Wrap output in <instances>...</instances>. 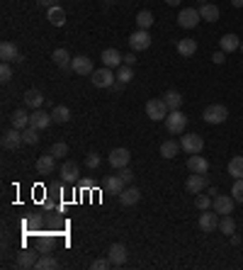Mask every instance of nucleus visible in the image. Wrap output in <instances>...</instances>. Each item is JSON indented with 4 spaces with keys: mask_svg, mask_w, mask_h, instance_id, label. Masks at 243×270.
Returning a JSON list of instances; mask_svg holds the SVG:
<instances>
[{
    "mask_svg": "<svg viewBox=\"0 0 243 270\" xmlns=\"http://www.w3.org/2000/svg\"><path fill=\"white\" fill-rule=\"evenodd\" d=\"M185 127H188V117H185V112H180V110H170V112H168V117H165V129H168V134H183V132H185Z\"/></svg>",
    "mask_w": 243,
    "mask_h": 270,
    "instance_id": "1",
    "label": "nucleus"
},
{
    "mask_svg": "<svg viewBox=\"0 0 243 270\" xmlns=\"http://www.w3.org/2000/svg\"><path fill=\"white\" fill-rule=\"evenodd\" d=\"M90 81H93L95 88H112L114 83H117V73L112 71V68H97L93 71V76H90Z\"/></svg>",
    "mask_w": 243,
    "mask_h": 270,
    "instance_id": "2",
    "label": "nucleus"
},
{
    "mask_svg": "<svg viewBox=\"0 0 243 270\" xmlns=\"http://www.w3.org/2000/svg\"><path fill=\"white\" fill-rule=\"evenodd\" d=\"M202 120L207 124H224V122L229 120V110L224 107V105H209L202 112Z\"/></svg>",
    "mask_w": 243,
    "mask_h": 270,
    "instance_id": "3",
    "label": "nucleus"
},
{
    "mask_svg": "<svg viewBox=\"0 0 243 270\" xmlns=\"http://www.w3.org/2000/svg\"><path fill=\"white\" fill-rule=\"evenodd\" d=\"M200 20H202V15H200V10H195V8H185V10H180V15H177V25L183 29H195L200 25Z\"/></svg>",
    "mask_w": 243,
    "mask_h": 270,
    "instance_id": "4",
    "label": "nucleus"
},
{
    "mask_svg": "<svg viewBox=\"0 0 243 270\" xmlns=\"http://www.w3.org/2000/svg\"><path fill=\"white\" fill-rule=\"evenodd\" d=\"M129 46H132V51H146V49L151 46L149 29H136V32H132V37H129Z\"/></svg>",
    "mask_w": 243,
    "mask_h": 270,
    "instance_id": "5",
    "label": "nucleus"
},
{
    "mask_svg": "<svg viewBox=\"0 0 243 270\" xmlns=\"http://www.w3.org/2000/svg\"><path fill=\"white\" fill-rule=\"evenodd\" d=\"M0 144H3V149H8V151H15V149H20L22 144H25V139H22V129H8L5 134H3V139H0Z\"/></svg>",
    "mask_w": 243,
    "mask_h": 270,
    "instance_id": "6",
    "label": "nucleus"
},
{
    "mask_svg": "<svg viewBox=\"0 0 243 270\" xmlns=\"http://www.w3.org/2000/svg\"><path fill=\"white\" fill-rule=\"evenodd\" d=\"M180 146H183V151L185 153H202L204 149V139L200 134H185L183 139H180Z\"/></svg>",
    "mask_w": 243,
    "mask_h": 270,
    "instance_id": "7",
    "label": "nucleus"
},
{
    "mask_svg": "<svg viewBox=\"0 0 243 270\" xmlns=\"http://www.w3.org/2000/svg\"><path fill=\"white\" fill-rule=\"evenodd\" d=\"M168 105H165V100H149L146 102V115H149L153 122H161L168 117Z\"/></svg>",
    "mask_w": 243,
    "mask_h": 270,
    "instance_id": "8",
    "label": "nucleus"
},
{
    "mask_svg": "<svg viewBox=\"0 0 243 270\" xmlns=\"http://www.w3.org/2000/svg\"><path fill=\"white\" fill-rule=\"evenodd\" d=\"M107 161L114 171H119V168H124V166H129L132 153H129V149H112L109 151V156H107Z\"/></svg>",
    "mask_w": 243,
    "mask_h": 270,
    "instance_id": "9",
    "label": "nucleus"
},
{
    "mask_svg": "<svg viewBox=\"0 0 243 270\" xmlns=\"http://www.w3.org/2000/svg\"><path fill=\"white\" fill-rule=\"evenodd\" d=\"M233 204H236V200H233V195H216L214 197V202H212V207H214V212L219 217H224V214H231L233 212Z\"/></svg>",
    "mask_w": 243,
    "mask_h": 270,
    "instance_id": "10",
    "label": "nucleus"
},
{
    "mask_svg": "<svg viewBox=\"0 0 243 270\" xmlns=\"http://www.w3.org/2000/svg\"><path fill=\"white\" fill-rule=\"evenodd\" d=\"M71 68H73V73H78V76H93V61L88 59V56H73V61H71Z\"/></svg>",
    "mask_w": 243,
    "mask_h": 270,
    "instance_id": "11",
    "label": "nucleus"
},
{
    "mask_svg": "<svg viewBox=\"0 0 243 270\" xmlns=\"http://www.w3.org/2000/svg\"><path fill=\"white\" fill-rule=\"evenodd\" d=\"M100 61H102V66L117 71V68L124 64V56H122L117 49H105V51H102V56H100Z\"/></svg>",
    "mask_w": 243,
    "mask_h": 270,
    "instance_id": "12",
    "label": "nucleus"
},
{
    "mask_svg": "<svg viewBox=\"0 0 243 270\" xmlns=\"http://www.w3.org/2000/svg\"><path fill=\"white\" fill-rule=\"evenodd\" d=\"M139 200H141V190L134 188V185H127L119 192V202L124 207H134V204H139Z\"/></svg>",
    "mask_w": 243,
    "mask_h": 270,
    "instance_id": "13",
    "label": "nucleus"
},
{
    "mask_svg": "<svg viewBox=\"0 0 243 270\" xmlns=\"http://www.w3.org/2000/svg\"><path fill=\"white\" fill-rule=\"evenodd\" d=\"M51 115H46L44 110H32V115H29V127H34V129H46L49 124H51Z\"/></svg>",
    "mask_w": 243,
    "mask_h": 270,
    "instance_id": "14",
    "label": "nucleus"
},
{
    "mask_svg": "<svg viewBox=\"0 0 243 270\" xmlns=\"http://www.w3.org/2000/svg\"><path fill=\"white\" fill-rule=\"evenodd\" d=\"M107 258L112 265H124L127 263V246L124 243H112L107 251Z\"/></svg>",
    "mask_w": 243,
    "mask_h": 270,
    "instance_id": "15",
    "label": "nucleus"
},
{
    "mask_svg": "<svg viewBox=\"0 0 243 270\" xmlns=\"http://www.w3.org/2000/svg\"><path fill=\"white\" fill-rule=\"evenodd\" d=\"M188 168H190V173H202V176H207V173H209V161H207L204 156H200V153H192L188 158Z\"/></svg>",
    "mask_w": 243,
    "mask_h": 270,
    "instance_id": "16",
    "label": "nucleus"
},
{
    "mask_svg": "<svg viewBox=\"0 0 243 270\" xmlns=\"http://www.w3.org/2000/svg\"><path fill=\"white\" fill-rule=\"evenodd\" d=\"M204 188H207V176H202V173H192V176L185 180V190L192 192V195H200Z\"/></svg>",
    "mask_w": 243,
    "mask_h": 270,
    "instance_id": "17",
    "label": "nucleus"
},
{
    "mask_svg": "<svg viewBox=\"0 0 243 270\" xmlns=\"http://www.w3.org/2000/svg\"><path fill=\"white\" fill-rule=\"evenodd\" d=\"M200 229H202L204 234H212L214 229H219V214L204 209V214H200Z\"/></svg>",
    "mask_w": 243,
    "mask_h": 270,
    "instance_id": "18",
    "label": "nucleus"
},
{
    "mask_svg": "<svg viewBox=\"0 0 243 270\" xmlns=\"http://www.w3.org/2000/svg\"><path fill=\"white\" fill-rule=\"evenodd\" d=\"M34 168H37V173H39V176H51V173H54V168H56V158L51 156V153L39 156L37 163H34Z\"/></svg>",
    "mask_w": 243,
    "mask_h": 270,
    "instance_id": "19",
    "label": "nucleus"
},
{
    "mask_svg": "<svg viewBox=\"0 0 243 270\" xmlns=\"http://www.w3.org/2000/svg\"><path fill=\"white\" fill-rule=\"evenodd\" d=\"M78 176H81L78 163L76 161H64V166H61V178H64V183H76Z\"/></svg>",
    "mask_w": 243,
    "mask_h": 270,
    "instance_id": "20",
    "label": "nucleus"
},
{
    "mask_svg": "<svg viewBox=\"0 0 243 270\" xmlns=\"http://www.w3.org/2000/svg\"><path fill=\"white\" fill-rule=\"evenodd\" d=\"M0 59L3 61H20V51L13 41H3L0 44Z\"/></svg>",
    "mask_w": 243,
    "mask_h": 270,
    "instance_id": "21",
    "label": "nucleus"
},
{
    "mask_svg": "<svg viewBox=\"0 0 243 270\" xmlns=\"http://www.w3.org/2000/svg\"><path fill=\"white\" fill-rule=\"evenodd\" d=\"M22 100H25V105H27L29 110H39L41 102H44V95H41V90H34V88H32V90H27V93H25V97H22Z\"/></svg>",
    "mask_w": 243,
    "mask_h": 270,
    "instance_id": "22",
    "label": "nucleus"
},
{
    "mask_svg": "<svg viewBox=\"0 0 243 270\" xmlns=\"http://www.w3.org/2000/svg\"><path fill=\"white\" fill-rule=\"evenodd\" d=\"M46 20H49L54 27H61V25L66 22V10H64V8H58V5H51V8H49V15H46Z\"/></svg>",
    "mask_w": 243,
    "mask_h": 270,
    "instance_id": "23",
    "label": "nucleus"
},
{
    "mask_svg": "<svg viewBox=\"0 0 243 270\" xmlns=\"http://www.w3.org/2000/svg\"><path fill=\"white\" fill-rule=\"evenodd\" d=\"M177 54L185 56V59L195 56V54H197V41H195V39H180V41H177Z\"/></svg>",
    "mask_w": 243,
    "mask_h": 270,
    "instance_id": "24",
    "label": "nucleus"
},
{
    "mask_svg": "<svg viewBox=\"0 0 243 270\" xmlns=\"http://www.w3.org/2000/svg\"><path fill=\"white\" fill-rule=\"evenodd\" d=\"M219 44H221V51H226V54L236 51V49H241V39H238L236 34H224Z\"/></svg>",
    "mask_w": 243,
    "mask_h": 270,
    "instance_id": "25",
    "label": "nucleus"
},
{
    "mask_svg": "<svg viewBox=\"0 0 243 270\" xmlns=\"http://www.w3.org/2000/svg\"><path fill=\"white\" fill-rule=\"evenodd\" d=\"M10 122H13L15 129H27L29 127V115L25 110H15L13 115H10Z\"/></svg>",
    "mask_w": 243,
    "mask_h": 270,
    "instance_id": "26",
    "label": "nucleus"
},
{
    "mask_svg": "<svg viewBox=\"0 0 243 270\" xmlns=\"http://www.w3.org/2000/svg\"><path fill=\"white\" fill-rule=\"evenodd\" d=\"M37 253L34 251H22L20 256H17V268H34L37 265Z\"/></svg>",
    "mask_w": 243,
    "mask_h": 270,
    "instance_id": "27",
    "label": "nucleus"
},
{
    "mask_svg": "<svg viewBox=\"0 0 243 270\" xmlns=\"http://www.w3.org/2000/svg\"><path fill=\"white\" fill-rule=\"evenodd\" d=\"M51 120H54V124H66V122L71 120V110H68L66 105H56V107L51 110Z\"/></svg>",
    "mask_w": 243,
    "mask_h": 270,
    "instance_id": "28",
    "label": "nucleus"
},
{
    "mask_svg": "<svg viewBox=\"0 0 243 270\" xmlns=\"http://www.w3.org/2000/svg\"><path fill=\"white\" fill-rule=\"evenodd\" d=\"M200 15H202V20H207V22H216V20H219V8L212 5V3H204V5H200Z\"/></svg>",
    "mask_w": 243,
    "mask_h": 270,
    "instance_id": "29",
    "label": "nucleus"
},
{
    "mask_svg": "<svg viewBox=\"0 0 243 270\" xmlns=\"http://www.w3.org/2000/svg\"><path fill=\"white\" fill-rule=\"evenodd\" d=\"M163 100H165L168 110H180L183 107V95L177 93V90H168V93L163 95Z\"/></svg>",
    "mask_w": 243,
    "mask_h": 270,
    "instance_id": "30",
    "label": "nucleus"
},
{
    "mask_svg": "<svg viewBox=\"0 0 243 270\" xmlns=\"http://www.w3.org/2000/svg\"><path fill=\"white\" fill-rule=\"evenodd\" d=\"M180 149H183V146H180L177 141H170V139H168V141H163L161 144V156L163 158H175Z\"/></svg>",
    "mask_w": 243,
    "mask_h": 270,
    "instance_id": "31",
    "label": "nucleus"
},
{
    "mask_svg": "<svg viewBox=\"0 0 243 270\" xmlns=\"http://www.w3.org/2000/svg\"><path fill=\"white\" fill-rule=\"evenodd\" d=\"M105 188H107L109 192H112V195H119L122 190L127 188V183H124V180H122L119 176H109L107 180H105Z\"/></svg>",
    "mask_w": 243,
    "mask_h": 270,
    "instance_id": "32",
    "label": "nucleus"
},
{
    "mask_svg": "<svg viewBox=\"0 0 243 270\" xmlns=\"http://www.w3.org/2000/svg\"><path fill=\"white\" fill-rule=\"evenodd\" d=\"M51 59H54V64H56L58 68H71V61H73V59H71V54H68L66 49H56Z\"/></svg>",
    "mask_w": 243,
    "mask_h": 270,
    "instance_id": "33",
    "label": "nucleus"
},
{
    "mask_svg": "<svg viewBox=\"0 0 243 270\" xmlns=\"http://www.w3.org/2000/svg\"><path fill=\"white\" fill-rule=\"evenodd\" d=\"M219 231H221V234H226V236L236 234V222H233V217L231 214L221 217V219H219Z\"/></svg>",
    "mask_w": 243,
    "mask_h": 270,
    "instance_id": "34",
    "label": "nucleus"
},
{
    "mask_svg": "<svg viewBox=\"0 0 243 270\" xmlns=\"http://www.w3.org/2000/svg\"><path fill=\"white\" fill-rule=\"evenodd\" d=\"M114 73H117V81L127 85V83H132V78H134V66H127V64H122V66L117 68Z\"/></svg>",
    "mask_w": 243,
    "mask_h": 270,
    "instance_id": "35",
    "label": "nucleus"
},
{
    "mask_svg": "<svg viewBox=\"0 0 243 270\" xmlns=\"http://www.w3.org/2000/svg\"><path fill=\"white\" fill-rule=\"evenodd\" d=\"M229 176L243 178V156H233L229 161Z\"/></svg>",
    "mask_w": 243,
    "mask_h": 270,
    "instance_id": "36",
    "label": "nucleus"
},
{
    "mask_svg": "<svg viewBox=\"0 0 243 270\" xmlns=\"http://www.w3.org/2000/svg\"><path fill=\"white\" fill-rule=\"evenodd\" d=\"M136 25H139V29H151V25H153V13L141 10V13L136 15Z\"/></svg>",
    "mask_w": 243,
    "mask_h": 270,
    "instance_id": "37",
    "label": "nucleus"
},
{
    "mask_svg": "<svg viewBox=\"0 0 243 270\" xmlns=\"http://www.w3.org/2000/svg\"><path fill=\"white\" fill-rule=\"evenodd\" d=\"M22 139H25V144H29V146H37V144H39V129H34V127L22 129Z\"/></svg>",
    "mask_w": 243,
    "mask_h": 270,
    "instance_id": "38",
    "label": "nucleus"
},
{
    "mask_svg": "<svg viewBox=\"0 0 243 270\" xmlns=\"http://www.w3.org/2000/svg\"><path fill=\"white\" fill-rule=\"evenodd\" d=\"M37 270H51V268H58V260H56L54 256H41L39 260H37V265H34Z\"/></svg>",
    "mask_w": 243,
    "mask_h": 270,
    "instance_id": "39",
    "label": "nucleus"
},
{
    "mask_svg": "<svg viewBox=\"0 0 243 270\" xmlns=\"http://www.w3.org/2000/svg\"><path fill=\"white\" fill-rule=\"evenodd\" d=\"M231 195H233L236 202H243V178H236V183L231 188Z\"/></svg>",
    "mask_w": 243,
    "mask_h": 270,
    "instance_id": "40",
    "label": "nucleus"
},
{
    "mask_svg": "<svg viewBox=\"0 0 243 270\" xmlns=\"http://www.w3.org/2000/svg\"><path fill=\"white\" fill-rule=\"evenodd\" d=\"M49 153H51L54 158H64V156L68 153V146L64 144V141H58V144H54V146L49 149Z\"/></svg>",
    "mask_w": 243,
    "mask_h": 270,
    "instance_id": "41",
    "label": "nucleus"
},
{
    "mask_svg": "<svg viewBox=\"0 0 243 270\" xmlns=\"http://www.w3.org/2000/svg\"><path fill=\"white\" fill-rule=\"evenodd\" d=\"M13 78V68H10V61H3V66H0V81L8 83Z\"/></svg>",
    "mask_w": 243,
    "mask_h": 270,
    "instance_id": "42",
    "label": "nucleus"
},
{
    "mask_svg": "<svg viewBox=\"0 0 243 270\" xmlns=\"http://www.w3.org/2000/svg\"><path fill=\"white\" fill-rule=\"evenodd\" d=\"M212 202H214V200H209V195H197V200H195V204H197V209H209V207H212Z\"/></svg>",
    "mask_w": 243,
    "mask_h": 270,
    "instance_id": "43",
    "label": "nucleus"
},
{
    "mask_svg": "<svg viewBox=\"0 0 243 270\" xmlns=\"http://www.w3.org/2000/svg\"><path fill=\"white\" fill-rule=\"evenodd\" d=\"M117 176H119L122 180L127 183V185H132V183H134V173H132V168H129V166H124V168H119V173H117Z\"/></svg>",
    "mask_w": 243,
    "mask_h": 270,
    "instance_id": "44",
    "label": "nucleus"
},
{
    "mask_svg": "<svg viewBox=\"0 0 243 270\" xmlns=\"http://www.w3.org/2000/svg\"><path fill=\"white\" fill-rule=\"evenodd\" d=\"M100 163H102V158H100V156H97V153H88V156H85V166H88V168H97V166H100Z\"/></svg>",
    "mask_w": 243,
    "mask_h": 270,
    "instance_id": "45",
    "label": "nucleus"
},
{
    "mask_svg": "<svg viewBox=\"0 0 243 270\" xmlns=\"http://www.w3.org/2000/svg\"><path fill=\"white\" fill-rule=\"evenodd\" d=\"M107 268H112L109 258H97V260H93V270H107Z\"/></svg>",
    "mask_w": 243,
    "mask_h": 270,
    "instance_id": "46",
    "label": "nucleus"
},
{
    "mask_svg": "<svg viewBox=\"0 0 243 270\" xmlns=\"http://www.w3.org/2000/svg\"><path fill=\"white\" fill-rule=\"evenodd\" d=\"M212 61H214L216 66H221V64L226 61V51H216V54H212Z\"/></svg>",
    "mask_w": 243,
    "mask_h": 270,
    "instance_id": "47",
    "label": "nucleus"
},
{
    "mask_svg": "<svg viewBox=\"0 0 243 270\" xmlns=\"http://www.w3.org/2000/svg\"><path fill=\"white\" fill-rule=\"evenodd\" d=\"M124 64H127V66H134V64H136V54H134V51H129V54L124 56Z\"/></svg>",
    "mask_w": 243,
    "mask_h": 270,
    "instance_id": "48",
    "label": "nucleus"
},
{
    "mask_svg": "<svg viewBox=\"0 0 243 270\" xmlns=\"http://www.w3.org/2000/svg\"><path fill=\"white\" fill-rule=\"evenodd\" d=\"M37 5L39 8H51V5H56L54 0H37Z\"/></svg>",
    "mask_w": 243,
    "mask_h": 270,
    "instance_id": "49",
    "label": "nucleus"
},
{
    "mask_svg": "<svg viewBox=\"0 0 243 270\" xmlns=\"http://www.w3.org/2000/svg\"><path fill=\"white\" fill-rule=\"evenodd\" d=\"M165 3H168V5H170V8H177V5H180V3H183V0H165Z\"/></svg>",
    "mask_w": 243,
    "mask_h": 270,
    "instance_id": "50",
    "label": "nucleus"
},
{
    "mask_svg": "<svg viewBox=\"0 0 243 270\" xmlns=\"http://www.w3.org/2000/svg\"><path fill=\"white\" fill-rule=\"evenodd\" d=\"M122 88H124V83H119V81H117V83H114V85H112V90H117V93H119Z\"/></svg>",
    "mask_w": 243,
    "mask_h": 270,
    "instance_id": "51",
    "label": "nucleus"
},
{
    "mask_svg": "<svg viewBox=\"0 0 243 270\" xmlns=\"http://www.w3.org/2000/svg\"><path fill=\"white\" fill-rule=\"evenodd\" d=\"M231 243H233V246H238V243H241V239H238L236 234H231Z\"/></svg>",
    "mask_w": 243,
    "mask_h": 270,
    "instance_id": "52",
    "label": "nucleus"
},
{
    "mask_svg": "<svg viewBox=\"0 0 243 270\" xmlns=\"http://www.w3.org/2000/svg\"><path fill=\"white\" fill-rule=\"evenodd\" d=\"M231 5H233V8H243V0H229Z\"/></svg>",
    "mask_w": 243,
    "mask_h": 270,
    "instance_id": "53",
    "label": "nucleus"
},
{
    "mask_svg": "<svg viewBox=\"0 0 243 270\" xmlns=\"http://www.w3.org/2000/svg\"><path fill=\"white\" fill-rule=\"evenodd\" d=\"M102 3H105V5H112V3H114V0H102Z\"/></svg>",
    "mask_w": 243,
    "mask_h": 270,
    "instance_id": "54",
    "label": "nucleus"
},
{
    "mask_svg": "<svg viewBox=\"0 0 243 270\" xmlns=\"http://www.w3.org/2000/svg\"><path fill=\"white\" fill-rule=\"evenodd\" d=\"M197 3H200V5H204V3H207V0H197Z\"/></svg>",
    "mask_w": 243,
    "mask_h": 270,
    "instance_id": "55",
    "label": "nucleus"
},
{
    "mask_svg": "<svg viewBox=\"0 0 243 270\" xmlns=\"http://www.w3.org/2000/svg\"><path fill=\"white\" fill-rule=\"evenodd\" d=\"M241 51H243V39H241Z\"/></svg>",
    "mask_w": 243,
    "mask_h": 270,
    "instance_id": "56",
    "label": "nucleus"
}]
</instances>
